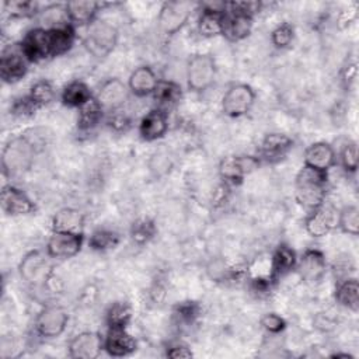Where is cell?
I'll return each mask as SVG.
<instances>
[{"instance_id":"1","label":"cell","mask_w":359,"mask_h":359,"mask_svg":"<svg viewBox=\"0 0 359 359\" xmlns=\"http://www.w3.org/2000/svg\"><path fill=\"white\" fill-rule=\"evenodd\" d=\"M328 172L303 165L294 178L296 202L311 212L325 203Z\"/></svg>"},{"instance_id":"2","label":"cell","mask_w":359,"mask_h":359,"mask_svg":"<svg viewBox=\"0 0 359 359\" xmlns=\"http://www.w3.org/2000/svg\"><path fill=\"white\" fill-rule=\"evenodd\" d=\"M36 143L27 135L11 137L1 151L3 174L8 178L28 171L34 163Z\"/></svg>"},{"instance_id":"3","label":"cell","mask_w":359,"mask_h":359,"mask_svg":"<svg viewBox=\"0 0 359 359\" xmlns=\"http://www.w3.org/2000/svg\"><path fill=\"white\" fill-rule=\"evenodd\" d=\"M86 28L83 45L93 57L104 59L116 48L119 31L114 24L97 18Z\"/></svg>"},{"instance_id":"4","label":"cell","mask_w":359,"mask_h":359,"mask_svg":"<svg viewBox=\"0 0 359 359\" xmlns=\"http://www.w3.org/2000/svg\"><path fill=\"white\" fill-rule=\"evenodd\" d=\"M216 60L210 53H194L187 62V86L194 93H203L210 88L216 80Z\"/></svg>"},{"instance_id":"5","label":"cell","mask_w":359,"mask_h":359,"mask_svg":"<svg viewBox=\"0 0 359 359\" xmlns=\"http://www.w3.org/2000/svg\"><path fill=\"white\" fill-rule=\"evenodd\" d=\"M52 257L42 250H32L27 252L20 264H18V273L25 283L31 286H42L45 285L53 272Z\"/></svg>"},{"instance_id":"6","label":"cell","mask_w":359,"mask_h":359,"mask_svg":"<svg viewBox=\"0 0 359 359\" xmlns=\"http://www.w3.org/2000/svg\"><path fill=\"white\" fill-rule=\"evenodd\" d=\"M198 7L192 1H165L160 7L157 15V27L165 36H172L180 32L189 21L194 10Z\"/></svg>"},{"instance_id":"7","label":"cell","mask_w":359,"mask_h":359,"mask_svg":"<svg viewBox=\"0 0 359 359\" xmlns=\"http://www.w3.org/2000/svg\"><path fill=\"white\" fill-rule=\"evenodd\" d=\"M255 102V91L250 84L234 83L222 97V112L229 118L247 115Z\"/></svg>"},{"instance_id":"8","label":"cell","mask_w":359,"mask_h":359,"mask_svg":"<svg viewBox=\"0 0 359 359\" xmlns=\"http://www.w3.org/2000/svg\"><path fill=\"white\" fill-rule=\"evenodd\" d=\"M31 62L24 53L21 43L6 45L0 55V76L4 83L20 81L27 73Z\"/></svg>"},{"instance_id":"9","label":"cell","mask_w":359,"mask_h":359,"mask_svg":"<svg viewBox=\"0 0 359 359\" xmlns=\"http://www.w3.org/2000/svg\"><path fill=\"white\" fill-rule=\"evenodd\" d=\"M69 323V314L60 306L43 307L35 318L34 328L36 335L45 339H53L60 337Z\"/></svg>"},{"instance_id":"10","label":"cell","mask_w":359,"mask_h":359,"mask_svg":"<svg viewBox=\"0 0 359 359\" xmlns=\"http://www.w3.org/2000/svg\"><path fill=\"white\" fill-rule=\"evenodd\" d=\"M129 94L130 91L126 83H123L119 77H109L100 84L94 98L104 112L111 114L122 109L129 98Z\"/></svg>"},{"instance_id":"11","label":"cell","mask_w":359,"mask_h":359,"mask_svg":"<svg viewBox=\"0 0 359 359\" xmlns=\"http://www.w3.org/2000/svg\"><path fill=\"white\" fill-rule=\"evenodd\" d=\"M261 160L257 156H227L219 163V175L227 184H240L247 174L258 168Z\"/></svg>"},{"instance_id":"12","label":"cell","mask_w":359,"mask_h":359,"mask_svg":"<svg viewBox=\"0 0 359 359\" xmlns=\"http://www.w3.org/2000/svg\"><path fill=\"white\" fill-rule=\"evenodd\" d=\"M104 351V337L97 331H83L74 335L67 345L72 359H95Z\"/></svg>"},{"instance_id":"13","label":"cell","mask_w":359,"mask_h":359,"mask_svg":"<svg viewBox=\"0 0 359 359\" xmlns=\"http://www.w3.org/2000/svg\"><path fill=\"white\" fill-rule=\"evenodd\" d=\"M83 244L84 234L52 231L45 250L53 259H70L81 251Z\"/></svg>"},{"instance_id":"14","label":"cell","mask_w":359,"mask_h":359,"mask_svg":"<svg viewBox=\"0 0 359 359\" xmlns=\"http://www.w3.org/2000/svg\"><path fill=\"white\" fill-rule=\"evenodd\" d=\"M300 279L309 285L318 283L327 271L325 255L316 248L306 250L300 258H297L296 268Z\"/></svg>"},{"instance_id":"15","label":"cell","mask_w":359,"mask_h":359,"mask_svg":"<svg viewBox=\"0 0 359 359\" xmlns=\"http://www.w3.org/2000/svg\"><path fill=\"white\" fill-rule=\"evenodd\" d=\"M292 147L293 140L290 136L280 132H272L265 135V137L261 140L257 157L261 161L275 164L283 160L292 150Z\"/></svg>"},{"instance_id":"16","label":"cell","mask_w":359,"mask_h":359,"mask_svg":"<svg viewBox=\"0 0 359 359\" xmlns=\"http://www.w3.org/2000/svg\"><path fill=\"white\" fill-rule=\"evenodd\" d=\"M1 209L8 216H24L35 212L34 201L18 187L7 184L1 188L0 195Z\"/></svg>"},{"instance_id":"17","label":"cell","mask_w":359,"mask_h":359,"mask_svg":"<svg viewBox=\"0 0 359 359\" xmlns=\"http://www.w3.org/2000/svg\"><path fill=\"white\" fill-rule=\"evenodd\" d=\"M20 43L31 63H36L50 57V39L48 29H43L41 27L31 28L25 32Z\"/></svg>"},{"instance_id":"18","label":"cell","mask_w":359,"mask_h":359,"mask_svg":"<svg viewBox=\"0 0 359 359\" xmlns=\"http://www.w3.org/2000/svg\"><path fill=\"white\" fill-rule=\"evenodd\" d=\"M304 165L328 172L337 164L335 149L328 142H314L304 150Z\"/></svg>"},{"instance_id":"19","label":"cell","mask_w":359,"mask_h":359,"mask_svg":"<svg viewBox=\"0 0 359 359\" xmlns=\"http://www.w3.org/2000/svg\"><path fill=\"white\" fill-rule=\"evenodd\" d=\"M337 226V212L321 205L320 208L307 213L304 219V229L313 238L327 236Z\"/></svg>"},{"instance_id":"20","label":"cell","mask_w":359,"mask_h":359,"mask_svg":"<svg viewBox=\"0 0 359 359\" xmlns=\"http://www.w3.org/2000/svg\"><path fill=\"white\" fill-rule=\"evenodd\" d=\"M168 130V115L160 108L149 111L139 122V135L144 142H156Z\"/></svg>"},{"instance_id":"21","label":"cell","mask_w":359,"mask_h":359,"mask_svg":"<svg viewBox=\"0 0 359 359\" xmlns=\"http://www.w3.org/2000/svg\"><path fill=\"white\" fill-rule=\"evenodd\" d=\"M137 348L136 339L126 328H108L104 337V351L114 358H122L133 353Z\"/></svg>"},{"instance_id":"22","label":"cell","mask_w":359,"mask_h":359,"mask_svg":"<svg viewBox=\"0 0 359 359\" xmlns=\"http://www.w3.org/2000/svg\"><path fill=\"white\" fill-rule=\"evenodd\" d=\"M252 24H254V17L244 13L227 10L224 14L222 35L231 42L243 41L251 34Z\"/></svg>"},{"instance_id":"23","label":"cell","mask_w":359,"mask_h":359,"mask_svg":"<svg viewBox=\"0 0 359 359\" xmlns=\"http://www.w3.org/2000/svg\"><path fill=\"white\" fill-rule=\"evenodd\" d=\"M158 81L160 79L157 77L156 72L150 66L142 65L130 73L126 84L130 94L136 97H147L154 93Z\"/></svg>"},{"instance_id":"24","label":"cell","mask_w":359,"mask_h":359,"mask_svg":"<svg viewBox=\"0 0 359 359\" xmlns=\"http://www.w3.org/2000/svg\"><path fill=\"white\" fill-rule=\"evenodd\" d=\"M101 7V3L93 0H74L66 3L69 21L74 28L88 27L91 22H94Z\"/></svg>"},{"instance_id":"25","label":"cell","mask_w":359,"mask_h":359,"mask_svg":"<svg viewBox=\"0 0 359 359\" xmlns=\"http://www.w3.org/2000/svg\"><path fill=\"white\" fill-rule=\"evenodd\" d=\"M297 255L294 250L285 243H280L271 257V265H269V278L275 283L278 279L289 273L292 269L296 268Z\"/></svg>"},{"instance_id":"26","label":"cell","mask_w":359,"mask_h":359,"mask_svg":"<svg viewBox=\"0 0 359 359\" xmlns=\"http://www.w3.org/2000/svg\"><path fill=\"white\" fill-rule=\"evenodd\" d=\"M52 231L84 234V215L74 208L59 209L50 220Z\"/></svg>"},{"instance_id":"27","label":"cell","mask_w":359,"mask_h":359,"mask_svg":"<svg viewBox=\"0 0 359 359\" xmlns=\"http://www.w3.org/2000/svg\"><path fill=\"white\" fill-rule=\"evenodd\" d=\"M38 20H39V25L43 29H55V28H60L65 25H72L69 21V15H67V8H66V3H53V4H48L43 8L39 10L38 13Z\"/></svg>"},{"instance_id":"28","label":"cell","mask_w":359,"mask_h":359,"mask_svg":"<svg viewBox=\"0 0 359 359\" xmlns=\"http://www.w3.org/2000/svg\"><path fill=\"white\" fill-rule=\"evenodd\" d=\"M156 101V108L167 112L168 108L175 107L182 97V88L178 83L171 80H160L154 93L151 94Z\"/></svg>"},{"instance_id":"29","label":"cell","mask_w":359,"mask_h":359,"mask_svg":"<svg viewBox=\"0 0 359 359\" xmlns=\"http://www.w3.org/2000/svg\"><path fill=\"white\" fill-rule=\"evenodd\" d=\"M93 93L90 90V87L81 81V80H73L70 83H67L62 93H60V101L70 108H80L83 107L86 102H88L93 98Z\"/></svg>"},{"instance_id":"30","label":"cell","mask_w":359,"mask_h":359,"mask_svg":"<svg viewBox=\"0 0 359 359\" xmlns=\"http://www.w3.org/2000/svg\"><path fill=\"white\" fill-rule=\"evenodd\" d=\"M50 39V57L62 56L67 53L76 41V28L73 25H65L49 31Z\"/></svg>"},{"instance_id":"31","label":"cell","mask_w":359,"mask_h":359,"mask_svg":"<svg viewBox=\"0 0 359 359\" xmlns=\"http://www.w3.org/2000/svg\"><path fill=\"white\" fill-rule=\"evenodd\" d=\"M104 118V109L98 105L95 98L93 97L88 102L79 108L77 115V129L81 133H88L94 130Z\"/></svg>"},{"instance_id":"32","label":"cell","mask_w":359,"mask_h":359,"mask_svg":"<svg viewBox=\"0 0 359 359\" xmlns=\"http://www.w3.org/2000/svg\"><path fill=\"white\" fill-rule=\"evenodd\" d=\"M335 300L345 309L358 311L359 309V283L356 278H345L338 282L335 289Z\"/></svg>"},{"instance_id":"33","label":"cell","mask_w":359,"mask_h":359,"mask_svg":"<svg viewBox=\"0 0 359 359\" xmlns=\"http://www.w3.org/2000/svg\"><path fill=\"white\" fill-rule=\"evenodd\" d=\"M226 13L202 10L198 20V32L201 36L213 38L222 35L223 32V21Z\"/></svg>"},{"instance_id":"34","label":"cell","mask_w":359,"mask_h":359,"mask_svg":"<svg viewBox=\"0 0 359 359\" xmlns=\"http://www.w3.org/2000/svg\"><path fill=\"white\" fill-rule=\"evenodd\" d=\"M132 320V307L126 302L112 303L105 313L108 328H126Z\"/></svg>"},{"instance_id":"35","label":"cell","mask_w":359,"mask_h":359,"mask_svg":"<svg viewBox=\"0 0 359 359\" xmlns=\"http://www.w3.org/2000/svg\"><path fill=\"white\" fill-rule=\"evenodd\" d=\"M337 227L349 236L359 233V209L356 205H345L337 212Z\"/></svg>"},{"instance_id":"36","label":"cell","mask_w":359,"mask_h":359,"mask_svg":"<svg viewBox=\"0 0 359 359\" xmlns=\"http://www.w3.org/2000/svg\"><path fill=\"white\" fill-rule=\"evenodd\" d=\"M119 244V234L111 229H97L88 238V245L94 251H108Z\"/></svg>"},{"instance_id":"37","label":"cell","mask_w":359,"mask_h":359,"mask_svg":"<svg viewBox=\"0 0 359 359\" xmlns=\"http://www.w3.org/2000/svg\"><path fill=\"white\" fill-rule=\"evenodd\" d=\"M28 97L31 98V101L38 107L42 108L48 104H50L55 97H56V90L53 87V84L49 80L41 79L38 81H35L29 91H28Z\"/></svg>"},{"instance_id":"38","label":"cell","mask_w":359,"mask_h":359,"mask_svg":"<svg viewBox=\"0 0 359 359\" xmlns=\"http://www.w3.org/2000/svg\"><path fill=\"white\" fill-rule=\"evenodd\" d=\"M157 233V227L154 222L149 217H140L135 220L130 226V238L133 243L143 245L149 243Z\"/></svg>"},{"instance_id":"39","label":"cell","mask_w":359,"mask_h":359,"mask_svg":"<svg viewBox=\"0 0 359 359\" xmlns=\"http://www.w3.org/2000/svg\"><path fill=\"white\" fill-rule=\"evenodd\" d=\"M4 11L11 18H31L39 13V6L35 1H6L3 4Z\"/></svg>"},{"instance_id":"40","label":"cell","mask_w":359,"mask_h":359,"mask_svg":"<svg viewBox=\"0 0 359 359\" xmlns=\"http://www.w3.org/2000/svg\"><path fill=\"white\" fill-rule=\"evenodd\" d=\"M337 160H339L341 167L346 174H355L358 171V146L355 142L348 140L342 144L339 153L337 154Z\"/></svg>"},{"instance_id":"41","label":"cell","mask_w":359,"mask_h":359,"mask_svg":"<svg viewBox=\"0 0 359 359\" xmlns=\"http://www.w3.org/2000/svg\"><path fill=\"white\" fill-rule=\"evenodd\" d=\"M294 39V28L289 22L276 25L271 32V42L276 49H286Z\"/></svg>"},{"instance_id":"42","label":"cell","mask_w":359,"mask_h":359,"mask_svg":"<svg viewBox=\"0 0 359 359\" xmlns=\"http://www.w3.org/2000/svg\"><path fill=\"white\" fill-rule=\"evenodd\" d=\"M199 313H201L199 304L191 300L178 303L172 310L174 317L178 320V323H182V324H192L198 318Z\"/></svg>"},{"instance_id":"43","label":"cell","mask_w":359,"mask_h":359,"mask_svg":"<svg viewBox=\"0 0 359 359\" xmlns=\"http://www.w3.org/2000/svg\"><path fill=\"white\" fill-rule=\"evenodd\" d=\"M261 327L268 332V334H280L286 328V321L283 317H280L276 313H266L261 317L259 320Z\"/></svg>"},{"instance_id":"44","label":"cell","mask_w":359,"mask_h":359,"mask_svg":"<svg viewBox=\"0 0 359 359\" xmlns=\"http://www.w3.org/2000/svg\"><path fill=\"white\" fill-rule=\"evenodd\" d=\"M36 109H39V108L31 101L28 94L14 100V102L11 105V114L15 116H20V118H28V116L34 115Z\"/></svg>"},{"instance_id":"45","label":"cell","mask_w":359,"mask_h":359,"mask_svg":"<svg viewBox=\"0 0 359 359\" xmlns=\"http://www.w3.org/2000/svg\"><path fill=\"white\" fill-rule=\"evenodd\" d=\"M107 123L114 129V130H118V132H125L129 126H130V119L126 114H123L121 109L119 111H115V112H111Z\"/></svg>"},{"instance_id":"46","label":"cell","mask_w":359,"mask_h":359,"mask_svg":"<svg viewBox=\"0 0 359 359\" xmlns=\"http://www.w3.org/2000/svg\"><path fill=\"white\" fill-rule=\"evenodd\" d=\"M165 355L170 356V358H191L194 353L192 351L184 345V344H174V345H170L165 351Z\"/></svg>"},{"instance_id":"47","label":"cell","mask_w":359,"mask_h":359,"mask_svg":"<svg viewBox=\"0 0 359 359\" xmlns=\"http://www.w3.org/2000/svg\"><path fill=\"white\" fill-rule=\"evenodd\" d=\"M355 79H356V63L352 62V63H348V66L344 67V70L341 73V83L348 90L353 84Z\"/></svg>"},{"instance_id":"48","label":"cell","mask_w":359,"mask_h":359,"mask_svg":"<svg viewBox=\"0 0 359 359\" xmlns=\"http://www.w3.org/2000/svg\"><path fill=\"white\" fill-rule=\"evenodd\" d=\"M335 358H352L349 353H335Z\"/></svg>"}]
</instances>
